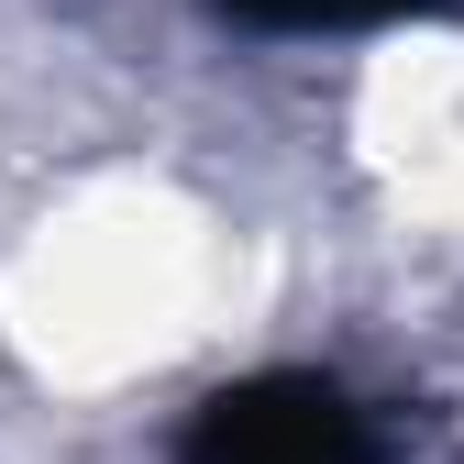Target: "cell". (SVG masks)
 <instances>
[{
  "label": "cell",
  "instance_id": "1",
  "mask_svg": "<svg viewBox=\"0 0 464 464\" xmlns=\"http://www.w3.org/2000/svg\"><path fill=\"white\" fill-rule=\"evenodd\" d=\"M178 464H365V410L332 376H244L188 420Z\"/></svg>",
  "mask_w": 464,
  "mask_h": 464
},
{
  "label": "cell",
  "instance_id": "2",
  "mask_svg": "<svg viewBox=\"0 0 464 464\" xmlns=\"http://www.w3.org/2000/svg\"><path fill=\"white\" fill-rule=\"evenodd\" d=\"M244 23H276V34H321V23H398V12H431V0H232Z\"/></svg>",
  "mask_w": 464,
  "mask_h": 464
}]
</instances>
